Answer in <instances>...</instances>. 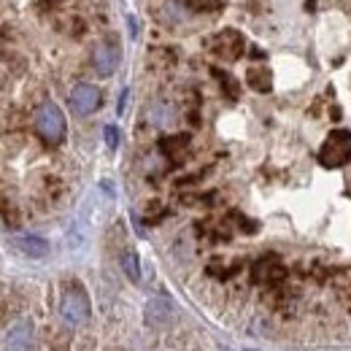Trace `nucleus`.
Wrapping results in <instances>:
<instances>
[{"label": "nucleus", "mask_w": 351, "mask_h": 351, "mask_svg": "<svg viewBox=\"0 0 351 351\" xmlns=\"http://www.w3.org/2000/svg\"><path fill=\"white\" fill-rule=\"evenodd\" d=\"M92 65H95V71H97L100 76H111V73L117 71V65H119V49L114 44L95 46V51H92Z\"/></svg>", "instance_id": "obj_7"}, {"label": "nucleus", "mask_w": 351, "mask_h": 351, "mask_svg": "<svg viewBox=\"0 0 351 351\" xmlns=\"http://www.w3.org/2000/svg\"><path fill=\"white\" fill-rule=\"evenodd\" d=\"M60 313L62 319L71 324V327H82L89 322V313H92V306H89V298L84 292L82 284H71L60 300Z\"/></svg>", "instance_id": "obj_2"}, {"label": "nucleus", "mask_w": 351, "mask_h": 351, "mask_svg": "<svg viewBox=\"0 0 351 351\" xmlns=\"http://www.w3.org/2000/svg\"><path fill=\"white\" fill-rule=\"evenodd\" d=\"M319 162L324 168H343L351 162V132L335 130L327 135V141L319 149Z\"/></svg>", "instance_id": "obj_3"}, {"label": "nucleus", "mask_w": 351, "mask_h": 351, "mask_svg": "<svg viewBox=\"0 0 351 351\" xmlns=\"http://www.w3.org/2000/svg\"><path fill=\"white\" fill-rule=\"evenodd\" d=\"M168 119H171V111H168V106L157 103V106L152 108V122H154V125H168Z\"/></svg>", "instance_id": "obj_16"}, {"label": "nucleus", "mask_w": 351, "mask_h": 351, "mask_svg": "<svg viewBox=\"0 0 351 351\" xmlns=\"http://www.w3.org/2000/svg\"><path fill=\"white\" fill-rule=\"evenodd\" d=\"M246 79H249V87L257 89V92H270L273 89V73L267 68H252Z\"/></svg>", "instance_id": "obj_12"}, {"label": "nucleus", "mask_w": 351, "mask_h": 351, "mask_svg": "<svg viewBox=\"0 0 351 351\" xmlns=\"http://www.w3.org/2000/svg\"><path fill=\"white\" fill-rule=\"evenodd\" d=\"M103 132H106V143H108V149H117V146H119V130H117L114 125H108Z\"/></svg>", "instance_id": "obj_18"}, {"label": "nucleus", "mask_w": 351, "mask_h": 351, "mask_svg": "<svg viewBox=\"0 0 351 351\" xmlns=\"http://www.w3.org/2000/svg\"><path fill=\"white\" fill-rule=\"evenodd\" d=\"M71 106L79 117H89L100 108V89L92 84H76L71 89Z\"/></svg>", "instance_id": "obj_5"}, {"label": "nucleus", "mask_w": 351, "mask_h": 351, "mask_svg": "<svg viewBox=\"0 0 351 351\" xmlns=\"http://www.w3.org/2000/svg\"><path fill=\"white\" fill-rule=\"evenodd\" d=\"M36 130H38V135L44 138L46 143H51V146H57V143L65 141L68 125H65V114L60 111L57 103H51V100L41 103V108L36 111Z\"/></svg>", "instance_id": "obj_1"}, {"label": "nucleus", "mask_w": 351, "mask_h": 351, "mask_svg": "<svg viewBox=\"0 0 351 351\" xmlns=\"http://www.w3.org/2000/svg\"><path fill=\"white\" fill-rule=\"evenodd\" d=\"M119 263H122V273L130 278L132 284H138V281H141V260H138V252H132V249H125Z\"/></svg>", "instance_id": "obj_11"}, {"label": "nucleus", "mask_w": 351, "mask_h": 351, "mask_svg": "<svg viewBox=\"0 0 351 351\" xmlns=\"http://www.w3.org/2000/svg\"><path fill=\"white\" fill-rule=\"evenodd\" d=\"M208 49L221 57V60H238L241 54H243V49H246V41H243V36L238 33V30H221L217 33L211 41H208Z\"/></svg>", "instance_id": "obj_4"}, {"label": "nucleus", "mask_w": 351, "mask_h": 351, "mask_svg": "<svg viewBox=\"0 0 351 351\" xmlns=\"http://www.w3.org/2000/svg\"><path fill=\"white\" fill-rule=\"evenodd\" d=\"M281 278H284V267L276 263L273 257H265V260H260V263L254 265V281H260V284H276Z\"/></svg>", "instance_id": "obj_9"}, {"label": "nucleus", "mask_w": 351, "mask_h": 351, "mask_svg": "<svg viewBox=\"0 0 351 351\" xmlns=\"http://www.w3.org/2000/svg\"><path fill=\"white\" fill-rule=\"evenodd\" d=\"M192 11H214V8H219L221 0H184Z\"/></svg>", "instance_id": "obj_17"}, {"label": "nucleus", "mask_w": 351, "mask_h": 351, "mask_svg": "<svg viewBox=\"0 0 351 351\" xmlns=\"http://www.w3.org/2000/svg\"><path fill=\"white\" fill-rule=\"evenodd\" d=\"M146 316H149L152 324H162V322H168V319L173 316V300L165 298V295L154 298V300L146 306Z\"/></svg>", "instance_id": "obj_10"}, {"label": "nucleus", "mask_w": 351, "mask_h": 351, "mask_svg": "<svg viewBox=\"0 0 351 351\" xmlns=\"http://www.w3.org/2000/svg\"><path fill=\"white\" fill-rule=\"evenodd\" d=\"M11 246L16 252H22L25 257H33V260H41V257L49 254V243H46L44 238H38V235H16L11 241Z\"/></svg>", "instance_id": "obj_8"}, {"label": "nucleus", "mask_w": 351, "mask_h": 351, "mask_svg": "<svg viewBox=\"0 0 351 351\" xmlns=\"http://www.w3.org/2000/svg\"><path fill=\"white\" fill-rule=\"evenodd\" d=\"M217 73V79H219L221 89L230 95V97H238V82L230 76V73H224V71H214Z\"/></svg>", "instance_id": "obj_15"}, {"label": "nucleus", "mask_w": 351, "mask_h": 351, "mask_svg": "<svg viewBox=\"0 0 351 351\" xmlns=\"http://www.w3.org/2000/svg\"><path fill=\"white\" fill-rule=\"evenodd\" d=\"M0 214H3V221H5L11 230L19 227V214H16V206H14L11 200H3V203H0Z\"/></svg>", "instance_id": "obj_14"}, {"label": "nucleus", "mask_w": 351, "mask_h": 351, "mask_svg": "<svg viewBox=\"0 0 351 351\" xmlns=\"http://www.w3.org/2000/svg\"><path fill=\"white\" fill-rule=\"evenodd\" d=\"M189 146V135H171V138H165L162 143H160V149H162V154H168V157H178L184 149Z\"/></svg>", "instance_id": "obj_13"}, {"label": "nucleus", "mask_w": 351, "mask_h": 351, "mask_svg": "<svg viewBox=\"0 0 351 351\" xmlns=\"http://www.w3.org/2000/svg\"><path fill=\"white\" fill-rule=\"evenodd\" d=\"M3 343H5L8 351H30V346H33V324H30L27 319L14 322V324L8 327Z\"/></svg>", "instance_id": "obj_6"}]
</instances>
